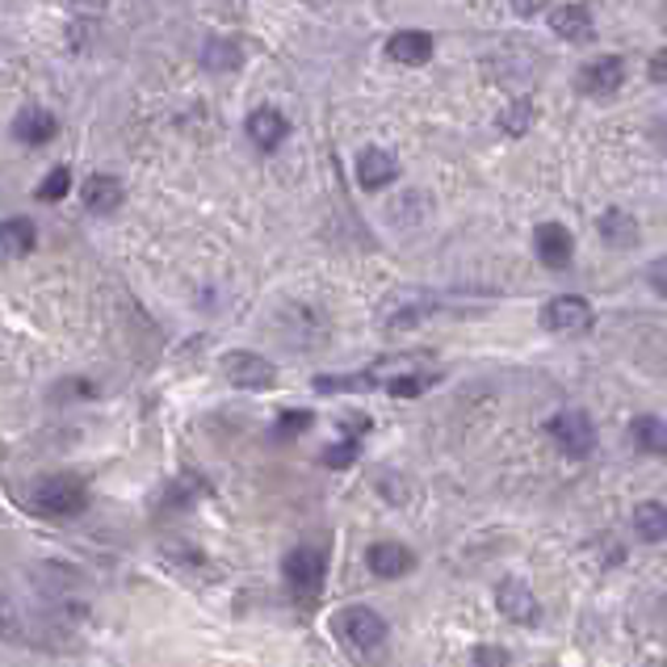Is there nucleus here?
<instances>
[{
	"label": "nucleus",
	"instance_id": "obj_1",
	"mask_svg": "<svg viewBox=\"0 0 667 667\" xmlns=\"http://www.w3.org/2000/svg\"><path fill=\"white\" fill-rule=\"evenodd\" d=\"M21 508L34 516H47V521H77V516L89 508V487H84V478L68 475V471L42 475L26 487Z\"/></svg>",
	"mask_w": 667,
	"mask_h": 667
},
{
	"label": "nucleus",
	"instance_id": "obj_2",
	"mask_svg": "<svg viewBox=\"0 0 667 667\" xmlns=\"http://www.w3.org/2000/svg\"><path fill=\"white\" fill-rule=\"evenodd\" d=\"M332 629H336V638H341L344 647L353 650V655H374V650L386 643V617L378 609H370V605H344L336 617H332Z\"/></svg>",
	"mask_w": 667,
	"mask_h": 667
},
{
	"label": "nucleus",
	"instance_id": "obj_3",
	"mask_svg": "<svg viewBox=\"0 0 667 667\" xmlns=\"http://www.w3.org/2000/svg\"><path fill=\"white\" fill-rule=\"evenodd\" d=\"M282 579L294 600H315L327 584V558L324 550L315 546H294V550L282 558Z\"/></svg>",
	"mask_w": 667,
	"mask_h": 667
},
{
	"label": "nucleus",
	"instance_id": "obj_4",
	"mask_svg": "<svg viewBox=\"0 0 667 667\" xmlns=\"http://www.w3.org/2000/svg\"><path fill=\"white\" fill-rule=\"evenodd\" d=\"M546 433H550V441L567 458H588L592 449H596V424H592V416L579 412V407H567V412L550 416Z\"/></svg>",
	"mask_w": 667,
	"mask_h": 667
},
{
	"label": "nucleus",
	"instance_id": "obj_5",
	"mask_svg": "<svg viewBox=\"0 0 667 667\" xmlns=\"http://www.w3.org/2000/svg\"><path fill=\"white\" fill-rule=\"evenodd\" d=\"M592 303L588 299H579V294H558L550 303L542 306V327L554 332V336H579V332H588L592 327Z\"/></svg>",
	"mask_w": 667,
	"mask_h": 667
},
{
	"label": "nucleus",
	"instance_id": "obj_6",
	"mask_svg": "<svg viewBox=\"0 0 667 667\" xmlns=\"http://www.w3.org/2000/svg\"><path fill=\"white\" fill-rule=\"evenodd\" d=\"M223 374H228L231 386L240 391H269L277 382V365L261 357V353H249V348H235L223 357Z\"/></svg>",
	"mask_w": 667,
	"mask_h": 667
},
{
	"label": "nucleus",
	"instance_id": "obj_7",
	"mask_svg": "<svg viewBox=\"0 0 667 667\" xmlns=\"http://www.w3.org/2000/svg\"><path fill=\"white\" fill-rule=\"evenodd\" d=\"M496 609L499 617H508L513 626H537L542 621V600L525 579H499L496 584Z\"/></svg>",
	"mask_w": 667,
	"mask_h": 667
},
{
	"label": "nucleus",
	"instance_id": "obj_8",
	"mask_svg": "<svg viewBox=\"0 0 667 667\" xmlns=\"http://www.w3.org/2000/svg\"><path fill=\"white\" fill-rule=\"evenodd\" d=\"M621 80H626V63L617 55H600V59H588L579 72H575V84H579V93L584 97H609L621 89Z\"/></svg>",
	"mask_w": 667,
	"mask_h": 667
},
{
	"label": "nucleus",
	"instance_id": "obj_9",
	"mask_svg": "<svg viewBox=\"0 0 667 667\" xmlns=\"http://www.w3.org/2000/svg\"><path fill=\"white\" fill-rule=\"evenodd\" d=\"M365 567L378 579H403V575L416 572V550L403 546V542H374L365 550Z\"/></svg>",
	"mask_w": 667,
	"mask_h": 667
},
{
	"label": "nucleus",
	"instance_id": "obj_10",
	"mask_svg": "<svg viewBox=\"0 0 667 667\" xmlns=\"http://www.w3.org/2000/svg\"><path fill=\"white\" fill-rule=\"evenodd\" d=\"M534 249H537V261L546 269H567L575 256V240L567 228H558V223H542L534 231Z\"/></svg>",
	"mask_w": 667,
	"mask_h": 667
},
{
	"label": "nucleus",
	"instance_id": "obj_11",
	"mask_svg": "<svg viewBox=\"0 0 667 667\" xmlns=\"http://www.w3.org/2000/svg\"><path fill=\"white\" fill-rule=\"evenodd\" d=\"M386 55L395 59V63L420 68V63L433 59V34H424V30H400V34H391V42H386Z\"/></svg>",
	"mask_w": 667,
	"mask_h": 667
},
{
	"label": "nucleus",
	"instance_id": "obj_12",
	"mask_svg": "<svg viewBox=\"0 0 667 667\" xmlns=\"http://www.w3.org/2000/svg\"><path fill=\"white\" fill-rule=\"evenodd\" d=\"M59 131V122L51 110H42V105H30V110H21V118L13 122V134H18L26 148H42V143H51Z\"/></svg>",
	"mask_w": 667,
	"mask_h": 667
},
{
	"label": "nucleus",
	"instance_id": "obj_13",
	"mask_svg": "<svg viewBox=\"0 0 667 667\" xmlns=\"http://www.w3.org/2000/svg\"><path fill=\"white\" fill-rule=\"evenodd\" d=\"M550 30L567 42H592L596 26H592V13L584 4H558V9H550Z\"/></svg>",
	"mask_w": 667,
	"mask_h": 667
},
{
	"label": "nucleus",
	"instance_id": "obj_14",
	"mask_svg": "<svg viewBox=\"0 0 667 667\" xmlns=\"http://www.w3.org/2000/svg\"><path fill=\"white\" fill-rule=\"evenodd\" d=\"M629 441H634V449H638V454L667 458V420L634 416V420H629Z\"/></svg>",
	"mask_w": 667,
	"mask_h": 667
},
{
	"label": "nucleus",
	"instance_id": "obj_15",
	"mask_svg": "<svg viewBox=\"0 0 667 667\" xmlns=\"http://www.w3.org/2000/svg\"><path fill=\"white\" fill-rule=\"evenodd\" d=\"M400 176V169H395V160L382 152V148H365L362 155H357V185L362 190H382V185H391Z\"/></svg>",
	"mask_w": 667,
	"mask_h": 667
},
{
	"label": "nucleus",
	"instance_id": "obj_16",
	"mask_svg": "<svg viewBox=\"0 0 667 667\" xmlns=\"http://www.w3.org/2000/svg\"><path fill=\"white\" fill-rule=\"evenodd\" d=\"M84 206L93 214H110V210L122 206V181L110 176V172H97L84 181Z\"/></svg>",
	"mask_w": 667,
	"mask_h": 667
},
{
	"label": "nucleus",
	"instance_id": "obj_17",
	"mask_svg": "<svg viewBox=\"0 0 667 667\" xmlns=\"http://www.w3.org/2000/svg\"><path fill=\"white\" fill-rule=\"evenodd\" d=\"M286 118L277 114V110H252V118H249V139L261 148V152H273L282 139H286Z\"/></svg>",
	"mask_w": 667,
	"mask_h": 667
},
{
	"label": "nucleus",
	"instance_id": "obj_18",
	"mask_svg": "<svg viewBox=\"0 0 667 667\" xmlns=\"http://www.w3.org/2000/svg\"><path fill=\"white\" fill-rule=\"evenodd\" d=\"M629 525H634V534L643 537V542H667V504H659V499L638 504Z\"/></svg>",
	"mask_w": 667,
	"mask_h": 667
},
{
	"label": "nucleus",
	"instance_id": "obj_19",
	"mask_svg": "<svg viewBox=\"0 0 667 667\" xmlns=\"http://www.w3.org/2000/svg\"><path fill=\"white\" fill-rule=\"evenodd\" d=\"M596 228H600L605 244H613V249H629L638 240V223H634V214H626V210H605Z\"/></svg>",
	"mask_w": 667,
	"mask_h": 667
},
{
	"label": "nucleus",
	"instance_id": "obj_20",
	"mask_svg": "<svg viewBox=\"0 0 667 667\" xmlns=\"http://www.w3.org/2000/svg\"><path fill=\"white\" fill-rule=\"evenodd\" d=\"M244 63V55H240V47L228 39H210L206 47H202V68H206L210 77H223V72H235Z\"/></svg>",
	"mask_w": 667,
	"mask_h": 667
},
{
	"label": "nucleus",
	"instance_id": "obj_21",
	"mask_svg": "<svg viewBox=\"0 0 667 667\" xmlns=\"http://www.w3.org/2000/svg\"><path fill=\"white\" fill-rule=\"evenodd\" d=\"M0 240H4V252H9V256H26V252L39 244V231H34L30 219H9L4 231H0Z\"/></svg>",
	"mask_w": 667,
	"mask_h": 667
},
{
	"label": "nucleus",
	"instance_id": "obj_22",
	"mask_svg": "<svg viewBox=\"0 0 667 667\" xmlns=\"http://www.w3.org/2000/svg\"><path fill=\"white\" fill-rule=\"evenodd\" d=\"M534 122H537V105H534V101H525V97H521V101H513L508 110H499V131L513 134V139H521V134L529 131Z\"/></svg>",
	"mask_w": 667,
	"mask_h": 667
},
{
	"label": "nucleus",
	"instance_id": "obj_23",
	"mask_svg": "<svg viewBox=\"0 0 667 667\" xmlns=\"http://www.w3.org/2000/svg\"><path fill=\"white\" fill-rule=\"evenodd\" d=\"M68 190H72V169H68V164H59V169L47 172V181L39 185V202H59Z\"/></svg>",
	"mask_w": 667,
	"mask_h": 667
},
{
	"label": "nucleus",
	"instance_id": "obj_24",
	"mask_svg": "<svg viewBox=\"0 0 667 667\" xmlns=\"http://www.w3.org/2000/svg\"><path fill=\"white\" fill-rule=\"evenodd\" d=\"M428 382H437L433 374H395V378L386 382V395H403V400H416L424 395V386Z\"/></svg>",
	"mask_w": 667,
	"mask_h": 667
},
{
	"label": "nucleus",
	"instance_id": "obj_25",
	"mask_svg": "<svg viewBox=\"0 0 667 667\" xmlns=\"http://www.w3.org/2000/svg\"><path fill=\"white\" fill-rule=\"evenodd\" d=\"M353 458H357V437H348V441H341V445H327L324 449V466H336V471L353 466Z\"/></svg>",
	"mask_w": 667,
	"mask_h": 667
},
{
	"label": "nucleus",
	"instance_id": "obj_26",
	"mask_svg": "<svg viewBox=\"0 0 667 667\" xmlns=\"http://www.w3.org/2000/svg\"><path fill=\"white\" fill-rule=\"evenodd\" d=\"M315 424L311 412H286V416L277 420V437H294V433H306Z\"/></svg>",
	"mask_w": 667,
	"mask_h": 667
},
{
	"label": "nucleus",
	"instance_id": "obj_27",
	"mask_svg": "<svg viewBox=\"0 0 667 667\" xmlns=\"http://www.w3.org/2000/svg\"><path fill=\"white\" fill-rule=\"evenodd\" d=\"M475 667H508V650L496 643H478L475 647Z\"/></svg>",
	"mask_w": 667,
	"mask_h": 667
},
{
	"label": "nucleus",
	"instance_id": "obj_28",
	"mask_svg": "<svg viewBox=\"0 0 667 667\" xmlns=\"http://www.w3.org/2000/svg\"><path fill=\"white\" fill-rule=\"evenodd\" d=\"M63 395H77V400H93L97 386H93V382H68V386H59V391H55V400H63Z\"/></svg>",
	"mask_w": 667,
	"mask_h": 667
},
{
	"label": "nucleus",
	"instance_id": "obj_29",
	"mask_svg": "<svg viewBox=\"0 0 667 667\" xmlns=\"http://www.w3.org/2000/svg\"><path fill=\"white\" fill-rule=\"evenodd\" d=\"M650 80H655V84H667V47L664 51H655V55H650Z\"/></svg>",
	"mask_w": 667,
	"mask_h": 667
},
{
	"label": "nucleus",
	"instance_id": "obj_30",
	"mask_svg": "<svg viewBox=\"0 0 667 667\" xmlns=\"http://www.w3.org/2000/svg\"><path fill=\"white\" fill-rule=\"evenodd\" d=\"M72 9H80V13L93 18V13H105V9H110V0H72Z\"/></svg>",
	"mask_w": 667,
	"mask_h": 667
},
{
	"label": "nucleus",
	"instance_id": "obj_31",
	"mask_svg": "<svg viewBox=\"0 0 667 667\" xmlns=\"http://www.w3.org/2000/svg\"><path fill=\"white\" fill-rule=\"evenodd\" d=\"M513 9L521 13V18H534L537 9H542V0H513Z\"/></svg>",
	"mask_w": 667,
	"mask_h": 667
}]
</instances>
